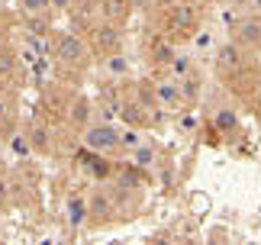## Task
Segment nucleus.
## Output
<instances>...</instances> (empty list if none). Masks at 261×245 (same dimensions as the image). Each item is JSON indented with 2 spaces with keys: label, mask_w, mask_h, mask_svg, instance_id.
Instances as JSON below:
<instances>
[{
  "label": "nucleus",
  "mask_w": 261,
  "mask_h": 245,
  "mask_svg": "<svg viewBox=\"0 0 261 245\" xmlns=\"http://www.w3.org/2000/svg\"><path fill=\"white\" fill-rule=\"evenodd\" d=\"M165 19H168V29H171L174 36L177 33H194V26H197V7L194 4H171V7H168V13H165Z\"/></svg>",
  "instance_id": "3"
},
{
  "label": "nucleus",
  "mask_w": 261,
  "mask_h": 245,
  "mask_svg": "<svg viewBox=\"0 0 261 245\" xmlns=\"http://www.w3.org/2000/svg\"><path fill=\"white\" fill-rule=\"evenodd\" d=\"M168 71H171V78L177 81V78H184V75L194 71V61H190V55H174L171 65H168Z\"/></svg>",
  "instance_id": "16"
},
{
  "label": "nucleus",
  "mask_w": 261,
  "mask_h": 245,
  "mask_svg": "<svg viewBox=\"0 0 261 245\" xmlns=\"http://www.w3.org/2000/svg\"><path fill=\"white\" fill-rule=\"evenodd\" d=\"M87 110H90V107H87V100L81 97L71 110H68V119H71V126H84V122H87Z\"/></svg>",
  "instance_id": "17"
},
{
  "label": "nucleus",
  "mask_w": 261,
  "mask_h": 245,
  "mask_svg": "<svg viewBox=\"0 0 261 245\" xmlns=\"http://www.w3.org/2000/svg\"><path fill=\"white\" fill-rule=\"evenodd\" d=\"M19 4H23L26 13H45V10H52L48 0H19Z\"/></svg>",
  "instance_id": "21"
},
{
  "label": "nucleus",
  "mask_w": 261,
  "mask_h": 245,
  "mask_svg": "<svg viewBox=\"0 0 261 245\" xmlns=\"http://www.w3.org/2000/svg\"><path fill=\"white\" fill-rule=\"evenodd\" d=\"M87 55H90V48H87V42L77 33H58V39H55V58L62 61V65H84L87 61Z\"/></svg>",
  "instance_id": "2"
},
{
  "label": "nucleus",
  "mask_w": 261,
  "mask_h": 245,
  "mask_svg": "<svg viewBox=\"0 0 261 245\" xmlns=\"http://www.w3.org/2000/svg\"><path fill=\"white\" fill-rule=\"evenodd\" d=\"M148 55H152L155 65L168 68V65H171V58L177 55V48H174V42H171L168 36H155V39H152V45H148Z\"/></svg>",
  "instance_id": "9"
},
{
  "label": "nucleus",
  "mask_w": 261,
  "mask_h": 245,
  "mask_svg": "<svg viewBox=\"0 0 261 245\" xmlns=\"http://www.w3.org/2000/svg\"><path fill=\"white\" fill-rule=\"evenodd\" d=\"M10 200V184H7V178L0 175V203H7Z\"/></svg>",
  "instance_id": "22"
},
{
  "label": "nucleus",
  "mask_w": 261,
  "mask_h": 245,
  "mask_svg": "<svg viewBox=\"0 0 261 245\" xmlns=\"http://www.w3.org/2000/svg\"><path fill=\"white\" fill-rule=\"evenodd\" d=\"M84 149L87 152H100V155H110V152L119 149V129L110 126V122H90V126L84 129Z\"/></svg>",
  "instance_id": "1"
},
{
  "label": "nucleus",
  "mask_w": 261,
  "mask_h": 245,
  "mask_svg": "<svg viewBox=\"0 0 261 245\" xmlns=\"http://www.w3.org/2000/svg\"><path fill=\"white\" fill-rule=\"evenodd\" d=\"M133 13V0H100V16L113 26H123Z\"/></svg>",
  "instance_id": "6"
},
{
  "label": "nucleus",
  "mask_w": 261,
  "mask_h": 245,
  "mask_svg": "<svg viewBox=\"0 0 261 245\" xmlns=\"http://www.w3.org/2000/svg\"><path fill=\"white\" fill-rule=\"evenodd\" d=\"M152 97L158 107H180L184 100L177 94V81H155L152 84Z\"/></svg>",
  "instance_id": "8"
},
{
  "label": "nucleus",
  "mask_w": 261,
  "mask_h": 245,
  "mask_svg": "<svg viewBox=\"0 0 261 245\" xmlns=\"http://www.w3.org/2000/svg\"><path fill=\"white\" fill-rule=\"evenodd\" d=\"M26 139H29V145H33V152H52V126L48 122H42V119H36L33 126H29V132H26Z\"/></svg>",
  "instance_id": "7"
},
{
  "label": "nucleus",
  "mask_w": 261,
  "mask_h": 245,
  "mask_svg": "<svg viewBox=\"0 0 261 245\" xmlns=\"http://www.w3.org/2000/svg\"><path fill=\"white\" fill-rule=\"evenodd\" d=\"M190 45H194V52H197V55H210V52L216 48V36L210 33V29H203V33L190 36Z\"/></svg>",
  "instance_id": "15"
},
{
  "label": "nucleus",
  "mask_w": 261,
  "mask_h": 245,
  "mask_svg": "<svg viewBox=\"0 0 261 245\" xmlns=\"http://www.w3.org/2000/svg\"><path fill=\"white\" fill-rule=\"evenodd\" d=\"M10 149H13V155H29V152H33V145H29V139L23 136V132H19V136H13V139H10Z\"/></svg>",
  "instance_id": "20"
},
{
  "label": "nucleus",
  "mask_w": 261,
  "mask_h": 245,
  "mask_svg": "<svg viewBox=\"0 0 261 245\" xmlns=\"http://www.w3.org/2000/svg\"><path fill=\"white\" fill-rule=\"evenodd\" d=\"M4 90H7V81H4V78H0V97H4Z\"/></svg>",
  "instance_id": "24"
},
{
  "label": "nucleus",
  "mask_w": 261,
  "mask_h": 245,
  "mask_svg": "<svg viewBox=\"0 0 261 245\" xmlns=\"http://www.w3.org/2000/svg\"><path fill=\"white\" fill-rule=\"evenodd\" d=\"M65 216H68V223L77 229V226H84L87 223V200L84 197H68V203H65Z\"/></svg>",
  "instance_id": "12"
},
{
  "label": "nucleus",
  "mask_w": 261,
  "mask_h": 245,
  "mask_svg": "<svg viewBox=\"0 0 261 245\" xmlns=\"http://www.w3.org/2000/svg\"><path fill=\"white\" fill-rule=\"evenodd\" d=\"M13 71H16V61H13V55L0 48V78H4V81H10V78H13Z\"/></svg>",
  "instance_id": "19"
},
{
  "label": "nucleus",
  "mask_w": 261,
  "mask_h": 245,
  "mask_svg": "<svg viewBox=\"0 0 261 245\" xmlns=\"http://www.w3.org/2000/svg\"><path fill=\"white\" fill-rule=\"evenodd\" d=\"M216 65H219V71H236L239 65H242V45H239V42H232V45L219 48V55H216Z\"/></svg>",
  "instance_id": "11"
},
{
  "label": "nucleus",
  "mask_w": 261,
  "mask_h": 245,
  "mask_svg": "<svg viewBox=\"0 0 261 245\" xmlns=\"http://www.w3.org/2000/svg\"><path fill=\"white\" fill-rule=\"evenodd\" d=\"M100 68H103L110 78H126V75H129V61H126V55H119V52H110V55H103V61H100Z\"/></svg>",
  "instance_id": "13"
},
{
  "label": "nucleus",
  "mask_w": 261,
  "mask_h": 245,
  "mask_svg": "<svg viewBox=\"0 0 261 245\" xmlns=\"http://www.w3.org/2000/svg\"><path fill=\"white\" fill-rule=\"evenodd\" d=\"M236 42L242 48H258L261 45V16H245L236 23Z\"/></svg>",
  "instance_id": "5"
},
{
  "label": "nucleus",
  "mask_w": 261,
  "mask_h": 245,
  "mask_svg": "<svg viewBox=\"0 0 261 245\" xmlns=\"http://www.w3.org/2000/svg\"><path fill=\"white\" fill-rule=\"evenodd\" d=\"M216 129L219 132L236 129V110H219V113H216Z\"/></svg>",
  "instance_id": "18"
},
{
  "label": "nucleus",
  "mask_w": 261,
  "mask_h": 245,
  "mask_svg": "<svg viewBox=\"0 0 261 245\" xmlns=\"http://www.w3.org/2000/svg\"><path fill=\"white\" fill-rule=\"evenodd\" d=\"M248 4H252V7L258 10V13H261V0H248Z\"/></svg>",
  "instance_id": "23"
},
{
  "label": "nucleus",
  "mask_w": 261,
  "mask_h": 245,
  "mask_svg": "<svg viewBox=\"0 0 261 245\" xmlns=\"http://www.w3.org/2000/svg\"><path fill=\"white\" fill-rule=\"evenodd\" d=\"M87 175L97 178V181H107L110 175H113V161H110L107 155H100V152H90V158H87Z\"/></svg>",
  "instance_id": "10"
},
{
  "label": "nucleus",
  "mask_w": 261,
  "mask_h": 245,
  "mask_svg": "<svg viewBox=\"0 0 261 245\" xmlns=\"http://www.w3.org/2000/svg\"><path fill=\"white\" fill-rule=\"evenodd\" d=\"M133 152V165L136 168H152L155 165V145L152 142H139L136 149H129Z\"/></svg>",
  "instance_id": "14"
},
{
  "label": "nucleus",
  "mask_w": 261,
  "mask_h": 245,
  "mask_svg": "<svg viewBox=\"0 0 261 245\" xmlns=\"http://www.w3.org/2000/svg\"><path fill=\"white\" fill-rule=\"evenodd\" d=\"M90 36H94V45L100 55H110V52H119V45H123V36H119V26L113 23H103V26H94L90 29Z\"/></svg>",
  "instance_id": "4"
}]
</instances>
